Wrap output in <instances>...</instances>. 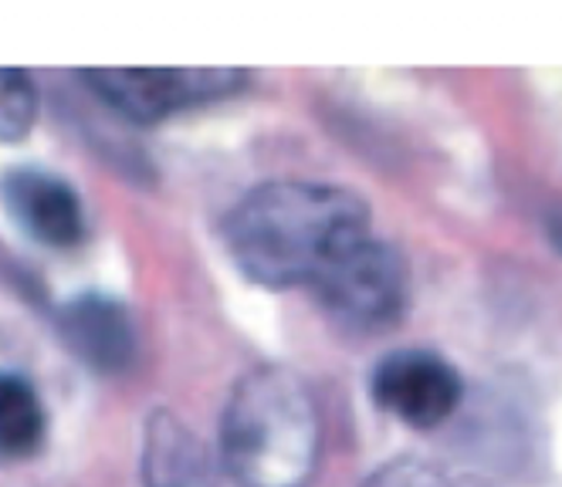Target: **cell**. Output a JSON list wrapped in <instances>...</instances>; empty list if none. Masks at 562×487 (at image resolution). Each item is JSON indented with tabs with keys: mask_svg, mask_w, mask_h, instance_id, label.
I'll list each match as a JSON object with an SVG mask.
<instances>
[{
	"mask_svg": "<svg viewBox=\"0 0 562 487\" xmlns=\"http://www.w3.org/2000/svg\"><path fill=\"white\" fill-rule=\"evenodd\" d=\"M370 234L363 196L312 180L265 183L227 217L234 264L265 288H315V281Z\"/></svg>",
	"mask_w": 562,
	"mask_h": 487,
	"instance_id": "cell-1",
	"label": "cell"
},
{
	"mask_svg": "<svg viewBox=\"0 0 562 487\" xmlns=\"http://www.w3.org/2000/svg\"><path fill=\"white\" fill-rule=\"evenodd\" d=\"M323 420L308 383L285 365L240 376L221 423V464L240 487H308Z\"/></svg>",
	"mask_w": 562,
	"mask_h": 487,
	"instance_id": "cell-2",
	"label": "cell"
},
{
	"mask_svg": "<svg viewBox=\"0 0 562 487\" xmlns=\"http://www.w3.org/2000/svg\"><path fill=\"white\" fill-rule=\"evenodd\" d=\"M318 302L352 329H386L407 308V264L380 237H363L315 281Z\"/></svg>",
	"mask_w": 562,
	"mask_h": 487,
	"instance_id": "cell-3",
	"label": "cell"
},
{
	"mask_svg": "<svg viewBox=\"0 0 562 487\" xmlns=\"http://www.w3.org/2000/svg\"><path fill=\"white\" fill-rule=\"evenodd\" d=\"M86 86L133 122H159L193 105L234 95L245 86L237 68H89Z\"/></svg>",
	"mask_w": 562,
	"mask_h": 487,
	"instance_id": "cell-4",
	"label": "cell"
},
{
	"mask_svg": "<svg viewBox=\"0 0 562 487\" xmlns=\"http://www.w3.org/2000/svg\"><path fill=\"white\" fill-rule=\"evenodd\" d=\"M458 370L427 349H400L390 352L373 370V399L393 420L434 430L445 423L461 403Z\"/></svg>",
	"mask_w": 562,
	"mask_h": 487,
	"instance_id": "cell-5",
	"label": "cell"
},
{
	"mask_svg": "<svg viewBox=\"0 0 562 487\" xmlns=\"http://www.w3.org/2000/svg\"><path fill=\"white\" fill-rule=\"evenodd\" d=\"M11 217L24 234L55 251H68L86 237V211L78 193L55 173L21 167L0 183Z\"/></svg>",
	"mask_w": 562,
	"mask_h": 487,
	"instance_id": "cell-6",
	"label": "cell"
},
{
	"mask_svg": "<svg viewBox=\"0 0 562 487\" xmlns=\"http://www.w3.org/2000/svg\"><path fill=\"white\" fill-rule=\"evenodd\" d=\"M58 329L68 349L99 373L126 370L136 355V329L130 312L102 295H82L61 308Z\"/></svg>",
	"mask_w": 562,
	"mask_h": 487,
	"instance_id": "cell-7",
	"label": "cell"
},
{
	"mask_svg": "<svg viewBox=\"0 0 562 487\" xmlns=\"http://www.w3.org/2000/svg\"><path fill=\"white\" fill-rule=\"evenodd\" d=\"M217 461L183 420L153 414L143 440V484L146 487H211Z\"/></svg>",
	"mask_w": 562,
	"mask_h": 487,
	"instance_id": "cell-8",
	"label": "cell"
},
{
	"mask_svg": "<svg viewBox=\"0 0 562 487\" xmlns=\"http://www.w3.org/2000/svg\"><path fill=\"white\" fill-rule=\"evenodd\" d=\"M45 440V406L34 386L0 373V461L31 457Z\"/></svg>",
	"mask_w": 562,
	"mask_h": 487,
	"instance_id": "cell-9",
	"label": "cell"
},
{
	"mask_svg": "<svg viewBox=\"0 0 562 487\" xmlns=\"http://www.w3.org/2000/svg\"><path fill=\"white\" fill-rule=\"evenodd\" d=\"M37 115V92L21 68H0V143H21Z\"/></svg>",
	"mask_w": 562,
	"mask_h": 487,
	"instance_id": "cell-10",
	"label": "cell"
},
{
	"mask_svg": "<svg viewBox=\"0 0 562 487\" xmlns=\"http://www.w3.org/2000/svg\"><path fill=\"white\" fill-rule=\"evenodd\" d=\"M359 487H448V477L420 457H393Z\"/></svg>",
	"mask_w": 562,
	"mask_h": 487,
	"instance_id": "cell-11",
	"label": "cell"
},
{
	"mask_svg": "<svg viewBox=\"0 0 562 487\" xmlns=\"http://www.w3.org/2000/svg\"><path fill=\"white\" fill-rule=\"evenodd\" d=\"M549 237H552V244L562 251V214L555 217V220H549Z\"/></svg>",
	"mask_w": 562,
	"mask_h": 487,
	"instance_id": "cell-12",
	"label": "cell"
}]
</instances>
